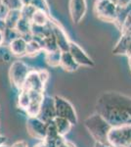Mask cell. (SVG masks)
Returning a JSON list of instances; mask_svg holds the SVG:
<instances>
[{
  "label": "cell",
  "instance_id": "6da1fadb",
  "mask_svg": "<svg viewBox=\"0 0 131 147\" xmlns=\"http://www.w3.org/2000/svg\"><path fill=\"white\" fill-rule=\"evenodd\" d=\"M96 111L113 127L131 125V97L120 92H104L96 103Z\"/></svg>",
  "mask_w": 131,
  "mask_h": 147
},
{
  "label": "cell",
  "instance_id": "7a4b0ae2",
  "mask_svg": "<svg viewBox=\"0 0 131 147\" xmlns=\"http://www.w3.org/2000/svg\"><path fill=\"white\" fill-rule=\"evenodd\" d=\"M84 125L96 142L108 143V136L113 127L101 115L96 113L89 116L85 120Z\"/></svg>",
  "mask_w": 131,
  "mask_h": 147
},
{
  "label": "cell",
  "instance_id": "3957f363",
  "mask_svg": "<svg viewBox=\"0 0 131 147\" xmlns=\"http://www.w3.org/2000/svg\"><path fill=\"white\" fill-rule=\"evenodd\" d=\"M94 13L99 20L116 23L118 15V7L111 0H96L94 4Z\"/></svg>",
  "mask_w": 131,
  "mask_h": 147
},
{
  "label": "cell",
  "instance_id": "277c9868",
  "mask_svg": "<svg viewBox=\"0 0 131 147\" xmlns=\"http://www.w3.org/2000/svg\"><path fill=\"white\" fill-rule=\"evenodd\" d=\"M30 67L23 61H15L12 63L9 69V79H10L11 84L19 90H22L25 86L26 80L30 74Z\"/></svg>",
  "mask_w": 131,
  "mask_h": 147
},
{
  "label": "cell",
  "instance_id": "5b68a950",
  "mask_svg": "<svg viewBox=\"0 0 131 147\" xmlns=\"http://www.w3.org/2000/svg\"><path fill=\"white\" fill-rule=\"evenodd\" d=\"M108 143L113 147H127L131 143V125L113 127L109 134Z\"/></svg>",
  "mask_w": 131,
  "mask_h": 147
},
{
  "label": "cell",
  "instance_id": "8992f818",
  "mask_svg": "<svg viewBox=\"0 0 131 147\" xmlns=\"http://www.w3.org/2000/svg\"><path fill=\"white\" fill-rule=\"evenodd\" d=\"M55 99V107H56L57 117L64 118L69 120L73 125L77 124V116L73 106L64 97L56 95Z\"/></svg>",
  "mask_w": 131,
  "mask_h": 147
},
{
  "label": "cell",
  "instance_id": "52a82bcc",
  "mask_svg": "<svg viewBox=\"0 0 131 147\" xmlns=\"http://www.w3.org/2000/svg\"><path fill=\"white\" fill-rule=\"evenodd\" d=\"M28 132L32 138L42 141L46 137L47 124L38 117H28L27 121Z\"/></svg>",
  "mask_w": 131,
  "mask_h": 147
},
{
  "label": "cell",
  "instance_id": "ba28073f",
  "mask_svg": "<svg viewBox=\"0 0 131 147\" xmlns=\"http://www.w3.org/2000/svg\"><path fill=\"white\" fill-rule=\"evenodd\" d=\"M50 26H51V28H52V32H53V34L55 35V38L57 40L59 49H60L62 52L69 51L71 40L69 38L66 30H64V28L62 27L57 21L53 20L52 18H51V21H50Z\"/></svg>",
  "mask_w": 131,
  "mask_h": 147
},
{
  "label": "cell",
  "instance_id": "9c48e42d",
  "mask_svg": "<svg viewBox=\"0 0 131 147\" xmlns=\"http://www.w3.org/2000/svg\"><path fill=\"white\" fill-rule=\"evenodd\" d=\"M69 52L71 54L73 59L75 60L79 66H83V67H93L95 65L94 61L83 49L78 45L77 43L73 41H71L70 48H69Z\"/></svg>",
  "mask_w": 131,
  "mask_h": 147
},
{
  "label": "cell",
  "instance_id": "30bf717a",
  "mask_svg": "<svg viewBox=\"0 0 131 147\" xmlns=\"http://www.w3.org/2000/svg\"><path fill=\"white\" fill-rule=\"evenodd\" d=\"M56 117H57V114H56V107H55L54 97L44 96L43 101H42L41 104V108H40L38 118L47 124V123L54 121Z\"/></svg>",
  "mask_w": 131,
  "mask_h": 147
},
{
  "label": "cell",
  "instance_id": "8fae6325",
  "mask_svg": "<svg viewBox=\"0 0 131 147\" xmlns=\"http://www.w3.org/2000/svg\"><path fill=\"white\" fill-rule=\"evenodd\" d=\"M70 16L73 24L77 25L84 18L87 12V2L86 0H70L69 4Z\"/></svg>",
  "mask_w": 131,
  "mask_h": 147
},
{
  "label": "cell",
  "instance_id": "7c38bea8",
  "mask_svg": "<svg viewBox=\"0 0 131 147\" xmlns=\"http://www.w3.org/2000/svg\"><path fill=\"white\" fill-rule=\"evenodd\" d=\"M44 85L45 84L40 80L38 71L30 70L23 89H26L28 92H40V93H43Z\"/></svg>",
  "mask_w": 131,
  "mask_h": 147
},
{
  "label": "cell",
  "instance_id": "4fadbf2b",
  "mask_svg": "<svg viewBox=\"0 0 131 147\" xmlns=\"http://www.w3.org/2000/svg\"><path fill=\"white\" fill-rule=\"evenodd\" d=\"M30 94L32 97V102L26 110V112L28 115V117H38L42 101H43L45 95L40 92H30Z\"/></svg>",
  "mask_w": 131,
  "mask_h": 147
},
{
  "label": "cell",
  "instance_id": "5bb4252c",
  "mask_svg": "<svg viewBox=\"0 0 131 147\" xmlns=\"http://www.w3.org/2000/svg\"><path fill=\"white\" fill-rule=\"evenodd\" d=\"M8 46H9V49H10V53L12 55L17 56V57L27 56L28 41L25 38H23L22 36L13 40Z\"/></svg>",
  "mask_w": 131,
  "mask_h": 147
},
{
  "label": "cell",
  "instance_id": "9a60e30c",
  "mask_svg": "<svg viewBox=\"0 0 131 147\" xmlns=\"http://www.w3.org/2000/svg\"><path fill=\"white\" fill-rule=\"evenodd\" d=\"M131 43V34H122L116 42V46L113 48V53L115 55H126L127 50Z\"/></svg>",
  "mask_w": 131,
  "mask_h": 147
},
{
  "label": "cell",
  "instance_id": "2e32d148",
  "mask_svg": "<svg viewBox=\"0 0 131 147\" xmlns=\"http://www.w3.org/2000/svg\"><path fill=\"white\" fill-rule=\"evenodd\" d=\"M40 44L42 46V50H43L44 53H47V52H53L56 51L59 49L58 47V43H57V40L55 38V35L53 34V32H48L43 38H41L39 40Z\"/></svg>",
  "mask_w": 131,
  "mask_h": 147
},
{
  "label": "cell",
  "instance_id": "e0dca14e",
  "mask_svg": "<svg viewBox=\"0 0 131 147\" xmlns=\"http://www.w3.org/2000/svg\"><path fill=\"white\" fill-rule=\"evenodd\" d=\"M60 67L63 69L64 71L69 73L75 72L77 71L79 65L75 62V60L73 59V57L71 56V54L69 51L63 52L62 53V59H61V65Z\"/></svg>",
  "mask_w": 131,
  "mask_h": 147
},
{
  "label": "cell",
  "instance_id": "ac0fdd59",
  "mask_svg": "<svg viewBox=\"0 0 131 147\" xmlns=\"http://www.w3.org/2000/svg\"><path fill=\"white\" fill-rule=\"evenodd\" d=\"M50 21H51L50 14H47L44 11L36 10L33 14L32 23V25L37 26V27H46L50 24Z\"/></svg>",
  "mask_w": 131,
  "mask_h": 147
},
{
  "label": "cell",
  "instance_id": "d6986e66",
  "mask_svg": "<svg viewBox=\"0 0 131 147\" xmlns=\"http://www.w3.org/2000/svg\"><path fill=\"white\" fill-rule=\"evenodd\" d=\"M53 122L55 125H56L59 134H60L61 136H67V134L71 131V127H73V125L69 120L64 119V118H60V117H56Z\"/></svg>",
  "mask_w": 131,
  "mask_h": 147
},
{
  "label": "cell",
  "instance_id": "ffe728a7",
  "mask_svg": "<svg viewBox=\"0 0 131 147\" xmlns=\"http://www.w3.org/2000/svg\"><path fill=\"white\" fill-rule=\"evenodd\" d=\"M62 53L63 52L60 49L53 52H47V53H45V62L47 63V65L52 68L60 67Z\"/></svg>",
  "mask_w": 131,
  "mask_h": 147
},
{
  "label": "cell",
  "instance_id": "44dd1931",
  "mask_svg": "<svg viewBox=\"0 0 131 147\" xmlns=\"http://www.w3.org/2000/svg\"><path fill=\"white\" fill-rule=\"evenodd\" d=\"M15 30L19 32V34L22 37L26 36L28 34H32V23L30 21L27 20L25 18H21L17 24Z\"/></svg>",
  "mask_w": 131,
  "mask_h": 147
},
{
  "label": "cell",
  "instance_id": "7402d4cb",
  "mask_svg": "<svg viewBox=\"0 0 131 147\" xmlns=\"http://www.w3.org/2000/svg\"><path fill=\"white\" fill-rule=\"evenodd\" d=\"M22 18L21 10H9L5 18V22L7 24V28H15L19 20Z\"/></svg>",
  "mask_w": 131,
  "mask_h": 147
},
{
  "label": "cell",
  "instance_id": "603a6c76",
  "mask_svg": "<svg viewBox=\"0 0 131 147\" xmlns=\"http://www.w3.org/2000/svg\"><path fill=\"white\" fill-rule=\"evenodd\" d=\"M42 46L40 44V41L38 39L34 38L32 39L30 41L28 42V46H27V56H36L38 55L40 52H42Z\"/></svg>",
  "mask_w": 131,
  "mask_h": 147
},
{
  "label": "cell",
  "instance_id": "cb8c5ba5",
  "mask_svg": "<svg viewBox=\"0 0 131 147\" xmlns=\"http://www.w3.org/2000/svg\"><path fill=\"white\" fill-rule=\"evenodd\" d=\"M30 102H32V97H30V92L27 91L26 89L20 90V94L18 96V106L21 109L27 110L28 107L30 106Z\"/></svg>",
  "mask_w": 131,
  "mask_h": 147
},
{
  "label": "cell",
  "instance_id": "d4e9b609",
  "mask_svg": "<svg viewBox=\"0 0 131 147\" xmlns=\"http://www.w3.org/2000/svg\"><path fill=\"white\" fill-rule=\"evenodd\" d=\"M59 136H61L59 134L58 130H57V127L55 125L54 122L47 123V130H46V137L45 139H51V140H56Z\"/></svg>",
  "mask_w": 131,
  "mask_h": 147
},
{
  "label": "cell",
  "instance_id": "484cf974",
  "mask_svg": "<svg viewBox=\"0 0 131 147\" xmlns=\"http://www.w3.org/2000/svg\"><path fill=\"white\" fill-rule=\"evenodd\" d=\"M21 35L19 34V32H17L15 28H7V30L4 32V44L9 45L13 40L17 39L18 37H20Z\"/></svg>",
  "mask_w": 131,
  "mask_h": 147
},
{
  "label": "cell",
  "instance_id": "4316f807",
  "mask_svg": "<svg viewBox=\"0 0 131 147\" xmlns=\"http://www.w3.org/2000/svg\"><path fill=\"white\" fill-rule=\"evenodd\" d=\"M30 5H32L36 10L44 11L47 14H50V9L47 0H32V4Z\"/></svg>",
  "mask_w": 131,
  "mask_h": 147
},
{
  "label": "cell",
  "instance_id": "83f0119b",
  "mask_svg": "<svg viewBox=\"0 0 131 147\" xmlns=\"http://www.w3.org/2000/svg\"><path fill=\"white\" fill-rule=\"evenodd\" d=\"M36 11V9L34 8L32 5H28V6H23V8L21 9V13H22V18H25L27 20L32 22L33 14Z\"/></svg>",
  "mask_w": 131,
  "mask_h": 147
},
{
  "label": "cell",
  "instance_id": "f1b7e54d",
  "mask_svg": "<svg viewBox=\"0 0 131 147\" xmlns=\"http://www.w3.org/2000/svg\"><path fill=\"white\" fill-rule=\"evenodd\" d=\"M120 30L122 32V34H131V9L126 15L124 21H123Z\"/></svg>",
  "mask_w": 131,
  "mask_h": 147
},
{
  "label": "cell",
  "instance_id": "f546056e",
  "mask_svg": "<svg viewBox=\"0 0 131 147\" xmlns=\"http://www.w3.org/2000/svg\"><path fill=\"white\" fill-rule=\"evenodd\" d=\"M4 5L9 10H21L23 8L21 0H4Z\"/></svg>",
  "mask_w": 131,
  "mask_h": 147
},
{
  "label": "cell",
  "instance_id": "4dcf8cb0",
  "mask_svg": "<svg viewBox=\"0 0 131 147\" xmlns=\"http://www.w3.org/2000/svg\"><path fill=\"white\" fill-rule=\"evenodd\" d=\"M38 75L40 77V80H42V82L45 84L47 82V80H49V73L46 70H41L38 71Z\"/></svg>",
  "mask_w": 131,
  "mask_h": 147
},
{
  "label": "cell",
  "instance_id": "1f68e13d",
  "mask_svg": "<svg viewBox=\"0 0 131 147\" xmlns=\"http://www.w3.org/2000/svg\"><path fill=\"white\" fill-rule=\"evenodd\" d=\"M7 30V24L5 22V19H0V32H5Z\"/></svg>",
  "mask_w": 131,
  "mask_h": 147
},
{
  "label": "cell",
  "instance_id": "d6a6232c",
  "mask_svg": "<svg viewBox=\"0 0 131 147\" xmlns=\"http://www.w3.org/2000/svg\"><path fill=\"white\" fill-rule=\"evenodd\" d=\"M11 147H28V143L26 141L21 140V141L15 142V143H14Z\"/></svg>",
  "mask_w": 131,
  "mask_h": 147
},
{
  "label": "cell",
  "instance_id": "836d02e7",
  "mask_svg": "<svg viewBox=\"0 0 131 147\" xmlns=\"http://www.w3.org/2000/svg\"><path fill=\"white\" fill-rule=\"evenodd\" d=\"M94 147H113L109 143H102V142H96Z\"/></svg>",
  "mask_w": 131,
  "mask_h": 147
},
{
  "label": "cell",
  "instance_id": "e575fe53",
  "mask_svg": "<svg viewBox=\"0 0 131 147\" xmlns=\"http://www.w3.org/2000/svg\"><path fill=\"white\" fill-rule=\"evenodd\" d=\"M60 147H75V145H73V143H71V142H69V141H64V143L62 144V145Z\"/></svg>",
  "mask_w": 131,
  "mask_h": 147
},
{
  "label": "cell",
  "instance_id": "d590c367",
  "mask_svg": "<svg viewBox=\"0 0 131 147\" xmlns=\"http://www.w3.org/2000/svg\"><path fill=\"white\" fill-rule=\"evenodd\" d=\"M4 44V32H0V46Z\"/></svg>",
  "mask_w": 131,
  "mask_h": 147
},
{
  "label": "cell",
  "instance_id": "8d00e7d4",
  "mask_svg": "<svg viewBox=\"0 0 131 147\" xmlns=\"http://www.w3.org/2000/svg\"><path fill=\"white\" fill-rule=\"evenodd\" d=\"M21 1H22L23 6H28L32 4V0H21Z\"/></svg>",
  "mask_w": 131,
  "mask_h": 147
},
{
  "label": "cell",
  "instance_id": "74e56055",
  "mask_svg": "<svg viewBox=\"0 0 131 147\" xmlns=\"http://www.w3.org/2000/svg\"><path fill=\"white\" fill-rule=\"evenodd\" d=\"M5 142H6V137L0 134V146L3 145V144H5Z\"/></svg>",
  "mask_w": 131,
  "mask_h": 147
},
{
  "label": "cell",
  "instance_id": "f35d334b",
  "mask_svg": "<svg viewBox=\"0 0 131 147\" xmlns=\"http://www.w3.org/2000/svg\"><path fill=\"white\" fill-rule=\"evenodd\" d=\"M126 56H127L129 59H131V43L129 45V48H128V50H127V54H126Z\"/></svg>",
  "mask_w": 131,
  "mask_h": 147
},
{
  "label": "cell",
  "instance_id": "ab89813d",
  "mask_svg": "<svg viewBox=\"0 0 131 147\" xmlns=\"http://www.w3.org/2000/svg\"><path fill=\"white\" fill-rule=\"evenodd\" d=\"M112 2H114V3L116 4V6H118V2H120V0H111Z\"/></svg>",
  "mask_w": 131,
  "mask_h": 147
},
{
  "label": "cell",
  "instance_id": "60d3db41",
  "mask_svg": "<svg viewBox=\"0 0 131 147\" xmlns=\"http://www.w3.org/2000/svg\"><path fill=\"white\" fill-rule=\"evenodd\" d=\"M4 6V0H0V8Z\"/></svg>",
  "mask_w": 131,
  "mask_h": 147
},
{
  "label": "cell",
  "instance_id": "b9f144b4",
  "mask_svg": "<svg viewBox=\"0 0 131 147\" xmlns=\"http://www.w3.org/2000/svg\"><path fill=\"white\" fill-rule=\"evenodd\" d=\"M0 147H11V146H8V145H5V144H3V145H1Z\"/></svg>",
  "mask_w": 131,
  "mask_h": 147
},
{
  "label": "cell",
  "instance_id": "7bdbcfd3",
  "mask_svg": "<svg viewBox=\"0 0 131 147\" xmlns=\"http://www.w3.org/2000/svg\"><path fill=\"white\" fill-rule=\"evenodd\" d=\"M129 67H130V71H131V59H129Z\"/></svg>",
  "mask_w": 131,
  "mask_h": 147
},
{
  "label": "cell",
  "instance_id": "ee69618b",
  "mask_svg": "<svg viewBox=\"0 0 131 147\" xmlns=\"http://www.w3.org/2000/svg\"><path fill=\"white\" fill-rule=\"evenodd\" d=\"M127 147H131V143H130V144H129V145H128Z\"/></svg>",
  "mask_w": 131,
  "mask_h": 147
}]
</instances>
